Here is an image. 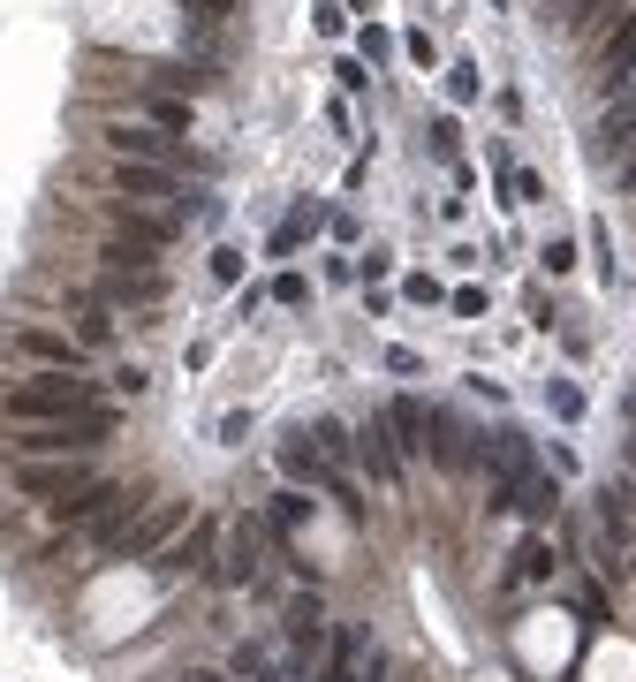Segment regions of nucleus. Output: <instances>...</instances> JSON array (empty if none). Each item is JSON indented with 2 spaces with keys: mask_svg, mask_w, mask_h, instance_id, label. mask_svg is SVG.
<instances>
[{
  "mask_svg": "<svg viewBox=\"0 0 636 682\" xmlns=\"http://www.w3.org/2000/svg\"><path fill=\"white\" fill-rule=\"evenodd\" d=\"M84 410H107L99 379H84V372H38L23 387H8V417L15 425H53V417H84Z\"/></svg>",
  "mask_w": 636,
  "mask_h": 682,
  "instance_id": "f257e3e1",
  "label": "nucleus"
},
{
  "mask_svg": "<svg viewBox=\"0 0 636 682\" xmlns=\"http://www.w3.org/2000/svg\"><path fill=\"white\" fill-rule=\"evenodd\" d=\"M114 440V410H84V417H53V425H30L15 440V463H61V455H99Z\"/></svg>",
  "mask_w": 636,
  "mask_h": 682,
  "instance_id": "f03ea898",
  "label": "nucleus"
},
{
  "mask_svg": "<svg viewBox=\"0 0 636 682\" xmlns=\"http://www.w3.org/2000/svg\"><path fill=\"white\" fill-rule=\"evenodd\" d=\"M182 523H189V501H152V509H130V515H114V523L99 531V553H107V561H152Z\"/></svg>",
  "mask_w": 636,
  "mask_h": 682,
  "instance_id": "7ed1b4c3",
  "label": "nucleus"
},
{
  "mask_svg": "<svg viewBox=\"0 0 636 682\" xmlns=\"http://www.w3.org/2000/svg\"><path fill=\"white\" fill-rule=\"evenodd\" d=\"M220 515H197V523H182L167 546L152 553V569L159 576H220Z\"/></svg>",
  "mask_w": 636,
  "mask_h": 682,
  "instance_id": "20e7f679",
  "label": "nucleus"
},
{
  "mask_svg": "<svg viewBox=\"0 0 636 682\" xmlns=\"http://www.w3.org/2000/svg\"><path fill=\"white\" fill-rule=\"evenodd\" d=\"M137 509V486H114V478H91V486H84V494H69V501H53V523H69V531H91V538H99V531H107V523H114V515H130Z\"/></svg>",
  "mask_w": 636,
  "mask_h": 682,
  "instance_id": "39448f33",
  "label": "nucleus"
},
{
  "mask_svg": "<svg viewBox=\"0 0 636 682\" xmlns=\"http://www.w3.org/2000/svg\"><path fill=\"white\" fill-rule=\"evenodd\" d=\"M15 486L30 494V501H69V494H84L91 486V463L84 455H61V463H15Z\"/></svg>",
  "mask_w": 636,
  "mask_h": 682,
  "instance_id": "423d86ee",
  "label": "nucleus"
},
{
  "mask_svg": "<svg viewBox=\"0 0 636 682\" xmlns=\"http://www.w3.org/2000/svg\"><path fill=\"white\" fill-rule=\"evenodd\" d=\"M99 296H107L114 312H130V304H159V296H167V273H159V266H107Z\"/></svg>",
  "mask_w": 636,
  "mask_h": 682,
  "instance_id": "0eeeda50",
  "label": "nucleus"
},
{
  "mask_svg": "<svg viewBox=\"0 0 636 682\" xmlns=\"http://www.w3.org/2000/svg\"><path fill=\"white\" fill-rule=\"evenodd\" d=\"M356 463H364V478H379V486H402V448H394L387 417H371V425L356 433Z\"/></svg>",
  "mask_w": 636,
  "mask_h": 682,
  "instance_id": "6e6552de",
  "label": "nucleus"
},
{
  "mask_svg": "<svg viewBox=\"0 0 636 682\" xmlns=\"http://www.w3.org/2000/svg\"><path fill=\"white\" fill-rule=\"evenodd\" d=\"M258 561H266V531H258V523H235V531L220 538V584H250Z\"/></svg>",
  "mask_w": 636,
  "mask_h": 682,
  "instance_id": "1a4fd4ad",
  "label": "nucleus"
},
{
  "mask_svg": "<svg viewBox=\"0 0 636 682\" xmlns=\"http://www.w3.org/2000/svg\"><path fill=\"white\" fill-rule=\"evenodd\" d=\"M114 190L122 197H182V174L159 160H114Z\"/></svg>",
  "mask_w": 636,
  "mask_h": 682,
  "instance_id": "9d476101",
  "label": "nucleus"
},
{
  "mask_svg": "<svg viewBox=\"0 0 636 682\" xmlns=\"http://www.w3.org/2000/svg\"><path fill=\"white\" fill-rule=\"evenodd\" d=\"M69 327L91 341V349H107V341H114V304H107L99 289H69Z\"/></svg>",
  "mask_w": 636,
  "mask_h": 682,
  "instance_id": "9b49d317",
  "label": "nucleus"
},
{
  "mask_svg": "<svg viewBox=\"0 0 636 682\" xmlns=\"http://www.w3.org/2000/svg\"><path fill=\"white\" fill-rule=\"evenodd\" d=\"M107 220H114V243H137V251H167V235H174V220H152V212H137V205H107Z\"/></svg>",
  "mask_w": 636,
  "mask_h": 682,
  "instance_id": "f8f14e48",
  "label": "nucleus"
},
{
  "mask_svg": "<svg viewBox=\"0 0 636 682\" xmlns=\"http://www.w3.org/2000/svg\"><path fill=\"white\" fill-rule=\"evenodd\" d=\"M387 433H394V448H417V455H432V410H425L417 394L387 402Z\"/></svg>",
  "mask_w": 636,
  "mask_h": 682,
  "instance_id": "ddd939ff",
  "label": "nucleus"
},
{
  "mask_svg": "<svg viewBox=\"0 0 636 682\" xmlns=\"http://www.w3.org/2000/svg\"><path fill=\"white\" fill-rule=\"evenodd\" d=\"M107 145H114V160H159V168H174V145L159 130H145V122H114Z\"/></svg>",
  "mask_w": 636,
  "mask_h": 682,
  "instance_id": "4468645a",
  "label": "nucleus"
},
{
  "mask_svg": "<svg viewBox=\"0 0 636 682\" xmlns=\"http://www.w3.org/2000/svg\"><path fill=\"white\" fill-rule=\"evenodd\" d=\"M281 471H289L296 486H326V471H333V463L318 455L311 440H281Z\"/></svg>",
  "mask_w": 636,
  "mask_h": 682,
  "instance_id": "2eb2a0df",
  "label": "nucleus"
},
{
  "mask_svg": "<svg viewBox=\"0 0 636 682\" xmlns=\"http://www.w3.org/2000/svg\"><path fill=\"white\" fill-rule=\"evenodd\" d=\"M304 515H311V494L296 486V494H281V501H273V515H266V531H273V538H289V531H296Z\"/></svg>",
  "mask_w": 636,
  "mask_h": 682,
  "instance_id": "dca6fc26",
  "label": "nucleus"
},
{
  "mask_svg": "<svg viewBox=\"0 0 636 682\" xmlns=\"http://www.w3.org/2000/svg\"><path fill=\"white\" fill-rule=\"evenodd\" d=\"M289 637H296V660H311V645H318V599H296V607H289Z\"/></svg>",
  "mask_w": 636,
  "mask_h": 682,
  "instance_id": "f3484780",
  "label": "nucleus"
},
{
  "mask_svg": "<svg viewBox=\"0 0 636 682\" xmlns=\"http://www.w3.org/2000/svg\"><path fill=\"white\" fill-rule=\"evenodd\" d=\"M553 569H561V561H553V546H546V538H530V546L515 553V584H538V576H553Z\"/></svg>",
  "mask_w": 636,
  "mask_h": 682,
  "instance_id": "a211bd4d",
  "label": "nucleus"
},
{
  "mask_svg": "<svg viewBox=\"0 0 636 682\" xmlns=\"http://www.w3.org/2000/svg\"><path fill=\"white\" fill-rule=\"evenodd\" d=\"M318 455H326V463H333V471H341V463H348V455H356V440H348V425H333V417H318Z\"/></svg>",
  "mask_w": 636,
  "mask_h": 682,
  "instance_id": "6ab92c4d",
  "label": "nucleus"
},
{
  "mask_svg": "<svg viewBox=\"0 0 636 682\" xmlns=\"http://www.w3.org/2000/svg\"><path fill=\"white\" fill-rule=\"evenodd\" d=\"M515 509H523V515H553V509H561V486H553V478H538V471H530V486H523V494H515Z\"/></svg>",
  "mask_w": 636,
  "mask_h": 682,
  "instance_id": "aec40b11",
  "label": "nucleus"
},
{
  "mask_svg": "<svg viewBox=\"0 0 636 682\" xmlns=\"http://www.w3.org/2000/svg\"><path fill=\"white\" fill-rule=\"evenodd\" d=\"M326 501H341V515L348 523H364V494H356V478H341V471H326V486H318Z\"/></svg>",
  "mask_w": 636,
  "mask_h": 682,
  "instance_id": "412c9836",
  "label": "nucleus"
},
{
  "mask_svg": "<svg viewBox=\"0 0 636 682\" xmlns=\"http://www.w3.org/2000/svg\"><path fill=\"white\" fill-rule=\"evenodd\" d=\"M15 349H23V356H38L46 372H69V349H61L53 334H15Z\"/></svg>",
  "mask_w": 636,
  "mask_h": 682,
  "instance_id": "4be33fe9",
  "label": "nucleus"
},
{
  "mask_svg": "<svg viewBox=\"0 0 636 682\" xmlns=\"http://www.w3.org/2000/svg\"><path fill=\"white\" fill-rule=\"evenodd\" d=\"M311 228H318V212H296V220H281V228H273V258H289V251H296Z\"/></svg>",
  "mask_w": 636,
  "mask_h": 682,
  "instance_id": "5701e85b",
  "label": "nucleus"
},
{
  "mask_svg": "<svg viewBox=\"0 0 636 682\" xmlns=\"http://www.w3.org/2000/svg\"><path fill=\"white\" fill-rule=\"evenodd\" d=\"M477 92H485V76H477L470 61H455V69H448V99H455V107H470Z\"/></svg>",
  "mask_w": 636,
  "mask_h": 682,
  "instance_id": "b1692460",
  "label": "nucleus"
},
{
  "mask_svg": "<svg viewBox=\"0 0 636 682\" xmlns=\"http://www.w3.org/2000/svg\"><path fill=\"white\" fill-rule=\"evenodd\" d=\"M546 402H553V417H584V387H576V379H553Z\"/></svg>",
  "mask_w": 636,
  "mask_h": 682,
  "instance_id": "393cba45",
  "label": "nucleus"
},
{
  "mask_svg": "<svg viewBox=\"0 0 636 682\" xmlns=\"http://www.w3.org/2000/svg\"><path fill=\"white\" fill-rule=\"evenodd\" d=\"M538 266H546V273H576V243H568V235H553V243L538 251Z\"/></svg>",
  "mask_w": 636,
  "mask_h": 682,
  "instance_id": "a878e982",
  "label": "nucleus"
},
{
  "mask_svg": "<svg viewBox=\"0 0 636 682\" xmlns=\"http://www.w3.org/2000/svg\"><path fill=\"white\" fill-rule=\"evenodd\" d=\"M212 281H220V289H235V281H243V251H235V243H220V251H212Z\"/></svg>",
  "mask_w": 636,
  "mask_h": 682,
  "instance_id": "bb28decb",
  "label": "nucleus"
},
{
  "mask_svg": "<svg viewBox=\"0 0 636 682\" xmlns=\"http://www.w3.org/2000/svg\"><path fill=\"white\" fill-rule=\"evenodd\" d=\"M235 675H243V682H273V668H266L258 645H235Z\"/></svg>",
  "mask_w": 636,
  "mask_h": 682,
  "instance_id": "cd10ccee",
  "label": "nucleus"
},
{
  "mask_svg": "<svg viewBox=\"0 0 636 682\" xmlns=\"http://www.w3.org/2000/svg\"><path fill=\"white\" fill-rule=\"evenodd\" d=\"M629 53H636V8H629V23H622V31L607 38V69H622Z\"/></svg>",
  "mask_w": 636,
  "mask_h": 682,
  "instance_id": "c85d7f7f",
  "label": "nucleus"
},
{
  "mask_svg": "<svg viewBox=\"0 0 636 682\" xmlns=\"http://www.w3.org/2000/svg\"><path fill=\"white\" fill-rule=\"evenodd\" d=\"M387 266H394V251L379 243V251H364V258H356V281H371V289H379V281H387Z\"/></svg>",
  "mask_w": 636,
  "mask_h": 682,
  "instance_id": "c756f323",
  "label": "nucleus"
},
{
  "mask_svg": "<svg viewBox=\"0 0 636 682\" xmlns=\"http://www.w3.org/2000/svg\"><path fill=\"white\" fill-rule=\"evenodd\" d=\"M387 53H394L387 31H356V61H379V69H387Z\"/></svg>",
  "mask_w": 636,
  "mask_h": 682,
  "instance_id": "7c9ffc66",
  "label": "nucleus"
},
{
  "mask_svg": "<svg viewBox=\"0 0 636 682\" xmlns=\"http://www.w3.org/2000/svg\"><path fill=\"white\" fill-rule=\"evenodd\" d=\"M591 258H599V281H622V266H614V243H607V228H591Z\"/></svg>",
  "mask_w": 636,
  "mask_h": 682,
  "instance_id": "2f4dec72",
  "label": "nucleus"
},
{
  "mask_svg": "<svg viewBox=\"0 0 636 682\" xmlns=\"http://www.w3.org/2000/svg\"><path fill=\"white\" fill-rule=\"evenodd\" d=\"M273 304H311V281H304V273H281V281H273Z\"/></svg>",
  "mask_w": 636,
  "mask_h": 682,
  "instance_id": "473e14b6",
  "label": "nucleus"
},
{
  "mask_svg": "<svg viewBox=\"0 0 636 682\" xmlns=\"http://www.w3.org/2000/svg\"><path fill=\"white\" fill-rule=\"evenodd\" d=\"M333 76H341V92H364V84H371V76H364V61H356V53H341V61H333Z\"/></svg>",
  "mask_w": 636,
  "mask_h": 682,
  "instance_id": "72a5a7b5",
  "label": "nucleus"
},
{
  "mask_svg": "<svg viewBox=\"0 0 636 682\" xmlns=\"http://www.w3.org/2000/svg\"><path fill=\"white\" fill-rule=\"evenodd\" d=\"M402 296H409V304H440V281H432V273H409Z\"/></svg>",
  "mask_w": 636,
  "mask_h": 682,
  "instance_id": "f704fd0d",
  "label": "nucleus"
},
{
  "mask_svg": "<svg viewBox=\"0 0 636 682\" xmlns=\"http://www.w3.org/2000/svg\"><path fill=\"white\" fill-rule=\"evenodd\" d=\"M409 61H417V69H432V61H440V46H432V31H409Z\"/></svg>",
  "mask_w": 636,
  "mask_h": 682,
  "instance_id": "c9c22d12",
  "label": "nucleus"
},
{
  "mask_svg": "<svg viewBox=\"0 0 636 682\" xmlns=\"http://www.w3.org/2000/svg\"><path fill=\"white\" fill-rule=\"evenodd\" d=\"M432 145H440V153H455V145H463V122H455V114H440V122H432Z\"/></svg>",
  "mask_w": 636,
  "mask_h": 682,
  "instance_id": "e433bc0d",
  "label": "nucleus"
},
{
  "mask_svg": "<svg viewBox=\"0 0 636 682\" xmlns=\"http://www.w3.org/2000/svg\"><path fill=\"white\" fill-rule=\"evenodd\" d=\"M311 15H318V38H341V31H348V15H341V8H326V0H318Z\"/></svg>",
  "mask_w": 636,
  "mask_h": 682,
  "instance_id": "4c0bfd02",
  "label": "nucleus"
},
{
  "mask_svg": "<svg viewBox=\"0 0 636 682\" xmlns=\"http://www.w3.org/2000/svg\"><path fill=\"white\" fill-rule=\"evenodd\" d=\"M152 122H167V130H182V122H189V107H182V99H152Z\"/></svg>",
  "mask_w": 636,
  "mask_h": 682,
  "instance_id": "58836bf2",
  "label": "nucleus"
},
{
  "mask_svg": "<svg viewBox=\"0 0 636 682\" xmlns=\"http://www.w3.org/2000/svg\"><path fill=\"white\" fill-rule=\"evenodd\" d=\"M182 682H228L220 668H182Z\"/></svg>",
  "mask_w": 636,
  "mask_h": 682,
  "instance_id": "ea45409f",
  "label": "nucleus"
},
{
  "mask_svg": "<svg viewBox=\"0 0 636 682\" xmlns=\"http://www.w3.org/2000/svg\"><path fill=\"white\" fill-rule=\"evenodd\" d=\"M189 8H205V15H228V8H235V0H189Z\"/></svg>",
  "mask_w": 636,
  "mask_h": 682,
  "instance_id": "a19ab883",
  "label": "nucleus"
},
{
  "mask_svg": "<svg viewBox=\"0 0 636 682\" xmlns=\"http://www.w3.org/2000/svg\"><path fill=\"white\" fill-rule=\"evenodd\" d=\"M622 182H629V190H636V160H629V168H622Z\"/></svg>",
  "mask_w": 636,
  "mask_h": 682,
  "instance_id": "79ce46f5",
  "label": "nucleus"
},
{
  "mask_svg": "<svg viewBox=\"0 0 636 682\" xmlns=\"http://www.w3.org/2000/svg\"><path fill=\"white\" fill-rule=\"evenodd\" d=\"M622 455H629V471H636V440H629V448H622Z\"/></svg>",
  "mask_w": 636,
  "mask_h": 682,
  "instance_id": "37998d69",
  "label": "nucleus"
},
{
  "mask_svg": "<svg viewBox=\"0 0 636 682\" xmlns=\"http://www.w3.org/2000/svg\"><path fill=\"white\" fill-rule=\"evenodd\" d=\"M629 417H636V394H629Z\"/></svg>",
  "mask_w": 636,
  "mask_h": 682,
  "instance_id": "c03bdc74",
  "label": "nucleus"
}]
</instances>
